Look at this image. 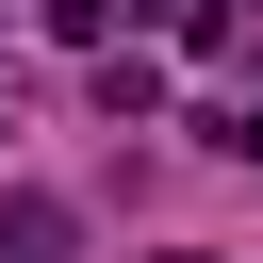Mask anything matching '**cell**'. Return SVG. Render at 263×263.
Listing matches in <instances>:
<instances>
[{
    "label": "cell",
    "instance_id": "obj_1",
    "mask_svg": "<svg viewBox=\"0 0 263 263\" xmlns=\"http://www.w3.org/2000/svg\"><path fill=\"white\" fill-rule=\"evenodd\" d=\"M49 33H66V49H99V33H115V0H49Z\"/></svg>",
    "mask_w": 263,
    "mask_h": 263
},
{
    "label": "cell",
    "instance_id": "obj_2",
    "mask_svg": "<svg viewBox=\"0 0 263 263\" xmlns=\"http://www.w3.org/2000/svg\"><path fill=\"white\" fill-rule=\"evenodd\" d=\"M214 148H247V164H263V99H247V115H214Z\"/></svg>",
    "mask_w": 263,
    "mask_h": 263
},
{
    "label": "cell",
    "instance_id": "obj_3",
    "mask_svg": "<svg viewBox=\"0 0 263 263\" xmlns=\"http://www.w3.org/2000/svg\"><path fill=\"white\" fill-rule=\"evenodd\" d=\"M181 263H197V247H181Z\"/></svg>",
    "mask_w": 263,
    "mask_h": 263
}]
</instances>
